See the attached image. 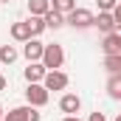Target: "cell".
Masks as SVG:
<instances>
[{
    "instance_id": "1",
    "label": "cell",
    "mask_w": 121,
    "mask_h": 121,
    "mask_svg": "<svg viewBox=\"0 0 121 121\" xmlns=\"http://www.w3.org/2000/svg\"><path fill=\"white\" fill-rule=\"evenodd\" d=\"M39 62H42L45 70H59L62 65H65V51H62V45H56V42H54V45H45Z\"/></svg>"
},
{
    "instance_id": "2",
    "label": "cell",
    "mask_w": 121,
    "mask_h": 121,
    "mask_svg": "<svg viewBox=\"0 0 121 121\" xmlns=\"http://www.w3.org/2000/svg\"><path fill=\"white\" fill-rule=\"evenodd\" d=\"M93 17H96V14H93L90 9H79V6H76L73 11L65 14V23L73 26V28H90V26H93Z\"/></svg>"
},
{
    "instance_id": "3",
    "label": "cell",
    "mask_w": 121,
    "mask_h": 121,
    "mask_svg": "<svg viewBox=\"0 0 121 121\" xmlns=\"http://www.w3.org/2000/svg\"><path fill=\"white\" fill-rule=\"evenodd\" d=\"M48 99H51V93L45 90L39 82H31L28 87H26V101H28L31 107H45V104H48Z\"/></svg>"
},
{
    "instance_id": "4",
    "label": "cell",
    "mask_w": 121,
    "mask_h": 121,
    "mask_svg": "<svg viewBox=\"0 0 121 121\" xmlns=\"http://www.w3.org/2000/svg\"><path fill=\"white\" fill-rule=\"evenodd\" d=\"M68 82H70V79H68V73H62V70H45V76H42V82H39V85L51 93V90H65V87H68Z\"/></svg>"
},
{
    "instance_id": "5",
    "label": "cell",
    "mask_w": 121,
    "mask_h": 121,
    "mask_svg": "<svg viewBox=\"0 0 121 121\" xmlns=\"http://www.w3.org/2000/svg\"><path fill=\"white\" fill-rule=\"evenodd\" d=\"M101 51H104V56H118V54H121V31H110V34H104Z\"/></svg>"
},
{
    "instance_id": "6",
    "label": "cell",
    "mask_w": 121,
    "mask_h": 121,
    "mask_svg": "<svg viewBox=\"0 0 121 121\" xmlns=\"http://www.w3.org/2000/svg\"><path fill=\"white\" fill-rule=\"evenodd\" d=\"M42 48H45V42H39L37 37H31V39H26V42H23V56H26L28 62H39Z\"/></svg>"
},
{
    "instance_id": "7",
    "label": "cell",
    "mask_w": 121,
    "mask_h": 121,
    "mask_svg": "<svg viewBox=\"0 0 121 121\" xmlns=\"http://www.w3.org/2000/svg\"><path fill=\"white\" fill-rule=\"evenodd\" d=\"M59 110L65 113V116H76L79 110H82V99L76 96V93H65L59 99Z\"/></svg>"
},
{
    "instance_id": "8",
    "label": "cell",
    "mask_w": 121,
    "mask_h": 121,
    "mask_svg": "<svg viewBox=\"0 0 121 121\" xmlns=\"http://www.w3.org/2000/svg\"><path fill=\"white\" fill-rule=\"evenodd\" d=\"M93 26L101 31V34L118 31V26H116V20H113V14H110V11H99V17H93Z\"/></svg>"
},
{
    "instance_id": "9",
    "label": "cell",
    "mask_w": 121,
    "mask_h": 121,
    "mask_svg": "<svg viewBox=\"0 0 121 121\" xmlns=\"http://www.w3.org/2000/svg\"><path fill=\"white\" fill-rule=\"evenodd\" d=\"M42 20H45V28H51V31H56L65 26V14H59V11H54V9H48L45 14H42Z\"/></svg>"
},
{
    "instance_id": "10",
    "label": "cell",
    "mask_w": 121,
    "mask_h": 121,
    "mask_svg": "<svg viewBox=\"0 0 121 121\" xmlns=\"http://www.w3.org/2000/svg\"><path fill=\"white\" fill-rule=\"evenodd\" d=\"M42 76H45V68H42V62H28V68H26V82H42Z\"/></svg>"
},
{
    "instance_id": "11",
    "label": "cell",
    "mask_w": 121,
    "mask_h": 121,
    "mask_svg": "<svg viewBox=\"0 0 121 121\" xmlns=\"http://www.w3.org/2000/svg\"><path fill=\"white\" fill-rule=\"evenodd\" d=\"M11 39H17V42H26V39H31L28 23H14V26H11Z\"/></svg>"
},
{
    "instance_id": "12",
    "label": "cell",
    "mask_w": 121,
    "mask_h": 121,
    "mask_svg": "<svg viewBox=\"0 0 121 121\" xmlns=\"http://www.w3.org/2000/svg\"><path fill=\"white\" fill-rule=\"evenodd\" d=\"M48 9H51V0H28V11H31V17H42Z\"/></svg>"
},
{
    "instance_id": "13",
    "label": "cell",
    "mask_w": 121,
    "mask_h": 121,
    "mask_svg": "<svg viewBox=\"0 0 121 121\" xmlns=\"http://www.w3.org/2000/svg\"><path fill=\"white\" fill-rule=\"evenodd\" d=\"M104 70L110 76H121V54L118 56H104Z\"/></svg>"
},
{
    "instance_id": "14",
    "label": "cell",
    "mask_w": 121,
    "mask_h": 121,
    "mask_svg": "<svg viewBox=\"0 0 121 121\" xmlns=\"http://www.w3.org/2000/svg\"><path fill=\"white\" fill-rule=\"evenodd\" d=\"M17 56H20V54H17L14 45H0V65H11Z\"/></svg>"
},
{
    "instance_id": "15",
    "label": "cell",
    "mask_w": 121,
    "mask_h": 121,
    "mask_svg": "<svg viewBox=\"0 0 121 121\" xmlns=\"http://www.w3.org/2000/svg\"><path fill=\"white\" fill-rule=\"evenodd\" d=\"M51 9L59 11V14H68V11L76 9V0H51Z\"/></svg>"
},
{
    "instance_id": "16",
    "label": "cell",
    "mask_w": 121,
    "mask_h": 121,
    "mask_svg": "<svg viewBox=\"0 0 121 121\" xmlns=\"http://www.w3.org/2000/svg\"><path fill=\"white\" fill-rule=\"evenodd\" d=\"M26 23H28V31H31V37H39V34L45 31V20H42V17H28Z\"/></svg>"
},
{
    "instance_id": "17",
    "label": "cell",
    "mask_w": 121,
    "mask_h": 121,
    "mask_svg": "<svg viewBox=\"0 0 121 121\" xmlns=\"http://www.w3.org/2000/svg\"><path fill=\"white\" fill-rule=\"evenodd\" d=\"M107 96H110V99H121V76H110V82H107Z\"/></svg>"
},
{
    "instance_id": "18",
    "label": "cell",
    "mask_w": 121,
    "mask_h": 121,
    "mask_svg": "<svg viewBox=\"0 0 121 121\" xmlns=\"http://www.w3.org/2000/svg\"><path fill=\"white\" fill-rule=\"evenodd\" d=\"M23 121H42V116H39V107H31V104H26V107H23Z\"/></svg>"
},
{
    "instance_id": "19",
    "label": "cell",
    "mask_w": 121,
    "mask_h": 121,
    "mask_svg": "<svg viewBox=\"0 0 121 121\" xmlns=\"http://www.w3.org/2000/svg\"><path fill=\"white\" fill-rule=\"evenodd\" d=\"M3 121H23V107H14V110L3 113Z\"/></svg>"
},
{
    "instance_id": "20",
    "label": "cell",
    "mask_w": 121,
    "mask_h": 121,
    "mask_svg": "<svg viewBox=\"0 0 121 121\" xmlns=\"http://www.w3.org/2000/svg\"><path fill=\"white\" fill-rule=\"evenodd\" d=\"M118 6V0H99V11H113Z\"/></svg>"
},
{
    "instance_id": "21",
    "label": "cell",
    "mask_w": 121,
    "mask_h": 121,
    "mask_svg": "<svg viewBox=\"0 0 121 121\" xmlns=\"http://www.w3.org/2000/svg\"><path fill=\"white\" fill-rule=\"evenodd\" d=\"M87 121H107V116H104V113H90Z\"/></svg>"
},
{
    "instance_id": "22",
    "label": "cell",
    "mask_w": 121,
    "mask_h": 121,
    "mask_svg": "<svg viewBox=\"0 0 121 121\" xmlns=\"http://www.w3.org/2000/svg\"><path fill=\"white\" fill-rule=\"evenodd\" d=\"M6 85H9V82H6V76H0V93L6 90Z\"/></svg>"
},
{
    "instance_id": "23",
    "label": "cell",
    "mask_w": 121,
    "mask_h": 121,
    "mask_svg": "<svg viewBox=\"0 0 121 121\" xmlns=\"http://www.w3.org/2000/svg\"><path fill=\"white\" fill-rule=\"evenodd\" d=\"M62 121H82V118H79V116H65Z\"/></svg>"
},
{
    "instance_id": "24",
    "label": "cell",
    "mask_w": 121,
    "mask_h": 121,
    "mask_svg": "<svg viewBox=\"0 0 121 121\" xmlns=\"http://www.w3.org/2000/svg\"><path fill=\"white\" fill-rule=\"evenodd\" d=\"M0 121H3V107H0Z\"/></svg>"
},
{
    "instance_id": "25",
    "label": "cell",
    "mask_w": 121,
    "mask_h": 121,
    "mask_svg": "<svg viewBox=\"0 0 121 121\" xmlns=\"http://www.w3.org/2000/svg\"><path fill=\"white\" fill-rule=\"evenodd\" d=\"M0 3H9V0H0Z\"/></svg>"
}]
</instances>
